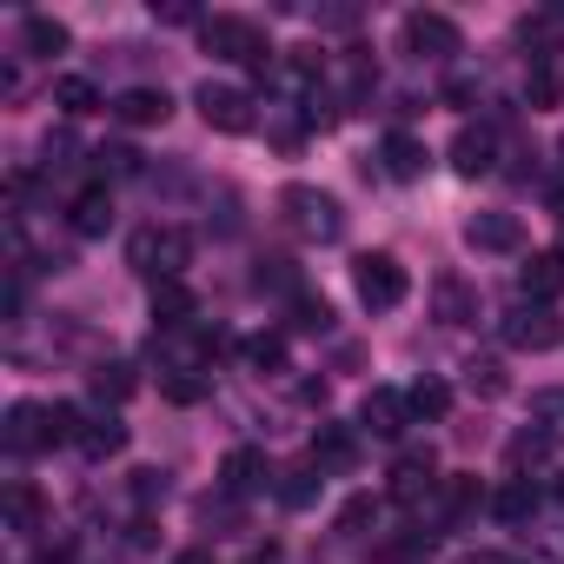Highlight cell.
Segmentation results:
<instances>
[{"instance_id":"cell-1","label":"cell","mask_w":564,"mask_h":564,"mask_svg":"<svg viewBox=\"0 0 564 564\" xmlns=\"http://www.w3.org/2000/svg\"><path fill=\"white\" fill-rule=\"evenodd\" d=\"M127 265L147 272L153 286H160V279H180V272L193 265V232H186V226H140V232L127 239Z\"/></svg>"},{"instance_id":"cell-2","label":"cell","mask_w":564,"mask_h":564,"mask_svg":"<svg viewBox=\"0 0 564 564\" xmlns=\"http://www.w3.org/2000/svg\"><path fill=\"white\" fill-rule=\"evenodd\" d=\"M199 41H206V54H219V61H239V67L272 74V41H265L252 21H239V14H206V21H199Z\"/></svg>"},{"instance_id":"cell-3","label":"cell","mask_w":564,"mask_h":564,"mask_svg":"<svg viewBox=\"0 0 564 564\" xmlns=\"http://www.w3.org/2000/svg\"><path fill=\"white\" fill-rule=\"evenodd\" d=\"M279 213H286V226H293L300 239H313V246H333V239L346 232L339 199L319 193V186H286V193H279Z\"/></svg>"},{"instance_id":"cell-4","label":"cell","mask_w":564,"mask_h":564,"mask_svg":"<svg viewBox=\"0 0 564 564\" xmlns=\"http://www.w3.org/2000/svg\"><path fill=\"white\" fill-rule=\"evenodd\" d=\"M352 286H359V300H366L372 313H392V306H405L412 279H405V265H399L392 252H366V259L352 265Z\"/></svg>"},{"instance_id":"cell-5","label":"cell","mask_w":564,"mask_h":564,"mask_svg":"<svg viewBox=\"0 0 564 564\" xmlns=\"http://www.w3.org/2000/svg\"><path fill=\"white\" fill-rule=\"evenodd\" d=\"M193 107H199V120H206L213 133H252V127H259L252 94H246V87H232V80H206V87L193 94Z\"/></svg>"},{"instance_id":"cell-6","label":"cell","mask_w":564,"mask_h":564,"mask_svg":"<svg viewBox=\"0 0 564 564\" xmlns=\"http://www.w3.org/2000/svg\"><path fill=\"white\" fill-rule=\"evenodd\" d=\"M279 471L265 465V452H252V445H232L226 452V465H219V491L226 498H252V491H265Z\"/></svg>"},{"instance_id":"cell-7","label":"cell","mask_w":564,"mask_h":564,"mask_svg":"<svg viewBox=\"0 0 564 564\" xmlns=\"http://www.w3.org/2000/svg\"><path fill=\"white\" fill-rule=\"evenodd\" d=\"M359 425H366L372 438H399V432L412 425V399H405V392H392V386H372V392H366V405H359Z\"/></svg>"},{"instance_id":"cell-8","label":"cell","mask_w":564,"mask_h":564,"mask_svg":"<svg viewBox=\"0 0 564 564\" xmlns=\"http://www.w3.org/2000/svg\"><path fill=\"white\" fill-rule=\"evenodd\" d=\"M465 246L471 252H518L524 226H518V213H471L465 219Z\"/></svg>"},{"instance_id":"cell-9","label":"cell","mask_w":564,"mask_h":564,"mask_svg":"<svg viewBox=\"0 0 564 564\" xmlns=\"http://www.w3.org/2000/svg\"><path fill=\"white\" fill-rule=\"evenodd\" d=\"M518 286H524V306H551L564 293V252H531L524 272H518Z\"/></svg>"},{"instance_id":"cell-10","label":"cell","mask_w":564,"mask_h":564,"mask_svg":"<svg viewBox=\"0 0 564 564\" xmlns=\"http://www.w3.org/2000/svg\"><path fill=\"white\" fill-rule=\"evenodd\" d=\"M405 47L412 54H432V61H445V54H458V28L445 21V14H405Z\"/></svg>"},{"instance_id":"cell-11","label":"cell","mask_w":564,"mask_h":564,"mask_svg":"<svg viewBox=\"0 0 564 564\" xmlns=\"http://www.w3.org/2000/svg\"><path fill=\"white\" fill-rule=\"evenodd\" d=\"M505 339H511L518 352H551V346H557V319H551V306H518V313L505 319Z\"/></svg>"},{"instance_id":"cell-12","label":"cell","mask_w":564,"mask_h":564,"mask_svg":"<svg viewBox=\"0 0 564 564\" xmlns=\"http://www.w3.org/2000/svg\"><path fill=\"white\" fill-rule=\"evenodd\" d=\"M166 113H173L166 87H127V94L113 100V120H120V127H166Z\"/></svg>"},{"instance_id":"cell-13","label":"cell","mask_w":564,"mask_h":564,"mask_svg":"<svg viewBox=\"0 0 564 564\" xmlns=\"http://www.w3.org/2000/svg\"><path fill=\"white\" fill-rule=\"evenodd\" d=\"M425 491H438V458H432V452H405V458L392 465V498H399V505H419Z\"/></svg>"},{"instance_id":"cell-14","label":"cell","mask_w":564,"mask_h":564,"mask_svg":"<svg viewBox=\"0 0 564 564\" xmlns=\"http://www.w3.org/2000/svg\"><path fill=\"white\" fill-rule=\"evenodd\" d=\"M491 160H498V133H491V127H465V133L452 140V166H458L465 180H485Z\"/></svg>"},{"instance_id":"cell-15","label":"cell","mask_w":564,"mask_h":564,"mask_svg":"<svg viewBox=\"0 0 564 564\" xmlns=\"http://www.w3.org/2000/svg\"><path fill=\"white\" fill-rule=\"evenodd\" d=\"M8 452H47L54 445V432H47V405H14L8 412Z\"/></svg>"},{"instance_id":"cell-16","label":"cell","mask_w":564,"mask_h":564,"mask_svg":"<svg viewBox=\"0 0 564 564\" xmlns=\"http://www.w3.org/2000/svg\"><path fill=\"white\" fill-rule=\"evenodd\" d=\"M379 160H386V173L392 180H425V166H432V153H425V140H412V133H386V147H379Z\"/></svg>"},{"instance_id":"cell-17","label":"cell","mask_w":564,"mask_h":564,"mask_svg":"<svg viewBox=\"0 0 564 564\" xmlns=\"http://www.w3.org/2000/svg\"><path fill=\"white\" fill-rule=\"evenodd\" d=\"M67 219H74L80 239H100V232L113 226V193H107V186H80L74 206H67Z\"/></svg>"},{"instance_id":"cell-18","label":"cell","mask_w":564,"mask_h":564,"mask_svg":"<svg viewBox=\"0 0 564 564\" xmlns=\"http://www.w3.org/2000/svg\"><path fill=\"white\" fill-rule=\"evenodd\" d=\"M313 465H319V471H352V465H359V438H352L346 425H319V432H313Z\"/></svg>"},{"instance_id":"cell-19","label":"cell","mask_w":564,"mask_h":564,"mask_svg":"<svg viewBox=\"0 0 564 564\" xmlns=\"http://www.w3.org/2000/svg\"><path fill=\"white\" fill-rule=\"evenodd\" d=\"M524 100H531V113L564 107V67H557V61H531V74H524Z\"/></svg>"},{"instance_id":"cell-20","label":"cell","mask_w":564,"mask_h":564,"mask_svg":"<svg viewBox=\"0 0 564 564\" xmlns=\"http://www.w3.org/2000/svg\"><path fill=\"white\" fill-rule=\"evenodd\" d=\"M432 300H438V319H445V326H471V319H478V300H471V286H465L458 272H445V279H438Z\"/></svg>"},{"instance_id":"cell-21","label":"cell","mask_w":564,"mask_h":564,"mask_svg":"<svg viewBox=\"0 0 564 564\" xmlns=\"http://www.w3.org/2000/svg\"><path fill=\"white\" fill-rule=\"evenodd\" d=\"M153 319L166 333H186L193 326V293L180 286V279H160V286H153Z\"/></svg>"},{"instance_id":"cell-22","label":"cell","mask_w":564,"mask_h":564,"mask_svg":"<svg viewBox=\"0 0 564 564\" xmlns=\"http://www.w3.org/2000/svg\"><path fill=\"white\" fill-rule=\"evenodd\" d=\"M21 47L41 54V61L67 54V21H54V14H28V21H21Z\"/></svg>"},{"instance_id":"cell-23","label":"cell","mask_w":564,"mask_h":564,"mask_svg":"<svg viewBox=\"0 0 564 564\" xmlns=\"http://www.w3.org/2000/svg\"><path fill=\"white\" fill-rule=\"evenodd\" d=\"M54 107L80 120V113H100L107 100H100V87H94L87 74H61V80H54Z\"/></svg>"},{"instance_id":"cell-24","label":"cell","mask_w":564,"mask_h":564,"mask_svg":"<svg viewBox=\"0 0 564 564\" xmlns=\"http://www.w3.org/2000/svg\"><path fill=\"white\" fill-rule=\"evenodd\" d=\"M239 359H246V372H286V339L279 333H252V339H239Z\"/></svg>"},{"instance_id":"cell-25","label":"cell","mask_w":564,"mask_h":564,"mask_svg":"<svg viewBox=\"0 0 564 564\" xmlns=\"http://www.w3.org/2000/svg\"><path fill=\"white\" fill-rule=\"evenodd\" d=\"M319 478H326L319 465H293V471H279V485H272V491H279V505H293V511H306V505L319 498Z\"/></svg>"},{"instance_id":"cell-26","label":"cell","mask_w":564,"mask_h":564,"mask_svg":"<svg viewBox=\"0 0 564 564\" xmlns=\"http://www.w3.org/2000/svg\"><path fill=\"white\" fill-rule=\"evenodd\" d=\"M518 41L531 47V61H557V14H524Z\"/></svg>"},{"instance_id":"cell-27","label":"cell","mask_w":564,"mask_h":564,"mask_svg":"<svg viewBox=\"0 0 564 564\" xmlns=\"http://www.w3.org/2000/svg\"><path fill=\"white\" fill-rule=\"evenodd\" d=\"M80 452H87V458H113V452H127V425H120V419H87Z\"/></svg>"},{"instance_id":"cell-28","label":"cell","mask_w":564,"mask_h":564,"mask_svg":"<svg viewBox=\"0 0 564 564\" xmlns=\"http://www.w3.org/2000/svg\"><path fill=\"white\" fill-rule=\"evenodd\" d=\"M438 505H445V518L458 524V518H471V511L485 505V491H478V478H438Z\"/></svg>"},{"instance_id":"cell-29","label":"cell","mask_w":564,"mask_h":564,"mask_svg":"<svg viewBox=\"0 0 564 564\" xmlns=\"http://www.w3.org/2000/svg\"><path fill=\"white\" fill-rule=\"evenodd\" d=\"M491 511H498L505 524H524V518L538 511V485H531V478H511V485L491 498Z\"/></svg>"},{"instance_id":"cell-30","label":"cell","mask_w":564,"mask_h":564,"mask_svg":"<svg viewBox=\"0 0 564 564\" xmlns=\"http://www.w3.org/2000/svg\"><path fill=\"white\" fill-rule=\"evenodd\" d=\"M405 399H412V419H445L452 412V386L445 379H419Z\"/></svg>"},{"instance_id":"cell-31","label":"cell","mask_w":564,"mask_h":564,"mask_svg":"<svg viewBox=\"0 0 564 564\" xmlns=\"http://www.w3.org/2000/svg\"><path fill=\"white\" fill-rule=\"evenodd\" d=\"M41 518H47L41 491H34V485H14V491H8V524H14V531H41Z\"/></svg>"},{"instance_id":"cell-32","label":"cell","mask_w":564,"mask_h":564,"mask_svg":"<svg viewBox=\"0 0 564 564\" xmlns=\"http://www.w3.org/2000/svg\"><path fill=\"white\" fill-rule=\"evenodd\" d=\"M465 386H471L478 399H505V392H511V379H505L498 359H471V366H465Z\"/></svg>"},{"instance_id":"cell-33","label":"cell","mask_w":564,"mask_h":564,"mask_svg":"<svg viewBox=\"0 0 564 564\" xmlns=\"http://www.w3.org/2000/svg\"><path fill=\"white\" fill-rule=\"evenodd\" d=\"M133 386H140V379H133V366H127V359H107V366H94V392H100V399H113V405H120Z\"/></svg>"},{"instance_id":"cell-34","label":"cell","mask_w":564,"mask_h":564,"mask_svg":"<svg viewBox=\"0 0 564 564\" xmlns=\"http://www.w3.org/2000/svg\"><path fill=\"white\" fill-rule=\"evenodd\" d=\"M160 399H173V405H199V399H206V372H160Z\"/></svg>"},{"instance_id":"cell-35","label":"cell","mask_w":564,"mask_h":564,"mask_svg":"<svg viewBox=\"0 0 564 564\" xmlns=\"http://www.w3.org/2000/svg\"><path fill=\"white\" fill-rule=\"evenodd\" d=\"M47 432H54V445H80V432H87V419H80V405H47Z\"/></svg>"},{"instance_id":"cell-36","label":"cell","mask_w":564,"mask_h":564,"mask_svg":"<svg viewBox=\"0 0 564 564\" xmlns=\"http://www.w3.org/2000/svg\"><path fill=\"white\" fill-rule=\"evenodd\" d=\"M544 452H551V432H518V438L505 445V458H511V471H518V478H524V465H538Z\"/></svg>"},{"instance_id":"cell-37","label":"cell","mask_w":564,"mask_h":564,"mask_svg":"<svg viewBox=\"0 0 564 564\" xmlns=\"http://www.w3.org/2000/svg\"><path fill=\"white\" fill-rule=\"evenodd\" d=\"M531 419H538L544 432H564V386H544V392H531Z\"/></svg>"},{"instance_id":"cell-38","label":"cell","mask_w":564,"mask_h":564,"mask_svg":"<svg viewBox=\"0 0 564 564\" xmlns=\"http://www.w3.org/2000/svg\"><path fill=\"white\" fill-rule=\"evenodd\" d=\"M293 326H300V333H326V326H333V306L313 300V293H300V300H293Z\"/></svg>"},{"instance_id":"cell-39","label":"cell","mask_w":564,"mask_h":564,"mask_svg":"<svg viewBox=\"0 0 564 564\" xmlns=\"http://www.w3.org/2000/svg\"><path fill=\"white\" fill-rule=\"evenodd\" d=\"M133 498H140V505L166 498V471H160V465H140V471H133Z\"/></svg>"},{"instance_id":"cell-40","label":"cell","mask_w":564,"mask_h":564,"mask_svg":"<svg viewBox=\"0 0 564 564\" xmlns=\"http://www.w3.org/2000/svg\"><path fill=\"white\" fill-rule=\"evenodd\" d=\"M94 160H100V173H140V153L133 147H100Z\"/></svg>"},{"instance_id":"cell-41","label":"cell","mask_w":564,"mask_h":564,"mask_svg":"<svg viewBox=\"0 0 564 564\" xmlns=\"http://www.w3.org/2000/svg\"><path fill=\"white\" fill-rule=\"evenodd\" d=\"M153 21H166V28H193V21H199V8H193V0H166V8L153 0Z\"/></svg>"},{"instance_id":"cell-42","label":"cell","mask_w":564,"mask_h":564,"mask_svg":"<svg viewBox=\"0 0 564 564\" xmlns=\"http://www.w3.org/2000/svg\"><path fill=\"white\" fill-rule=\"evenodd\" d=\"M372 518H379V505H372V498H352V505L339 511V531H366Z\"/></svg>"},{"instance_id":"cell-43","label":"cell","mask_w":564,"mask_h":564,"mask_svg":"<svg viewBox=\"0 0 564 564\" xmlns=\"http://www.w3.org/2000/svg\"><path fill=\"white\" fill-rule=\"evenodd\" d=\"M259 286H293V272H286V259H265V265H259Z\"/></svg>"},{"instance_id":"cell-44","label":"cell","mask_w":564,"mask_h":564,"mask_svg":"<svg viewBox=\"0 0 564 564\" xmlns=\"http://www.w3.org/2000/svg\"><path fill=\"white\" fill-rule=\"evenodd\" d=\"M445 100H452V107H471V100H478V87H471V80H452V87H445Z\"/></svg>"},{"instance_id":"cell-45","label":"cell","mask_w":564,"mask_h":564,"mask_svg":"<svg viewBox=\"0 0 564 564\" xmlns=\"http://www.w3.org/2000/svg\"><path fill=\"white\" fill-rule=\"evenodd\" d=\"M173 564H213V551H180Z\"/></svg>"},{"instance_id":"cell-46","label":"cell","mask_w":564,"mask_h":564,"mask_svg":"<svg viewBox=\"0 0 564 564\" xmlns=\"http://www.w3.org/2000/svg\"><path fill=\"white\" fill-rule=\"evenodd\" d=\"M471 564H511V557H498V551H478V557H471Z\"/></svg>"},{"instance_id":"cell-47","label":"cell","mask_w":564,"mask_h":564,"mask_svg":"<svg viewBox=\"0 0 564 564\" xmlns=\"http://www.w3.org/2000/svg\"><path fill=\"white\" fill-rule=\"evenodd\" d=\"M557 498H564V491H557Z\"/></svg>"},{"instance_id":"cell-48","label":"cell","mask_w":564,"mask_h":564,"mask_svg":"<svg viewBox=\"0 0 564 564\" xmlns=\"http://www.w3.org/2000/svg\"><path fill=\"white\" fill-rule=\"evenodd\" d=\"M557 153H564V147H557Z\"/></svg>"}]
</instances>
